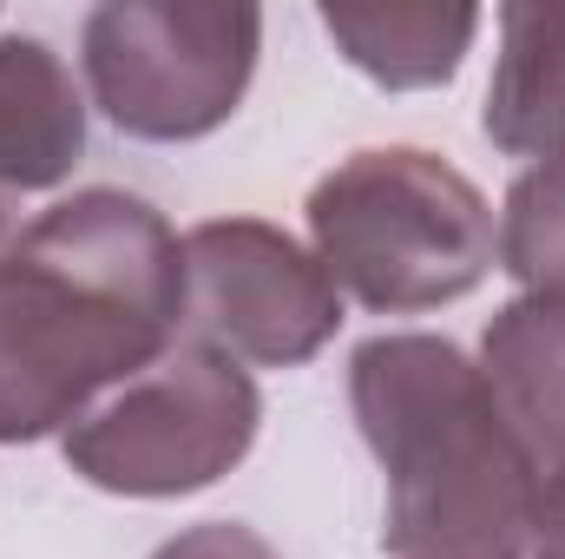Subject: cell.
Returning a JSON list of instances; mask_svg holds the SVG:
<instances>
[{"instance_id":"cell-1","label":"cell","mask_w":565,"mask_h":559,"mask_svg":"<svg viewBox=\"0 0 565 559\" xmlns=\"http://www.w3.org/2000/svg\"><path fill=\"white\" fill-rule=\"evenodd\" d=\"M184 342V238L93 184L0 244V441L66 434Z\"/></svg>"},{"instance_id":"cell-2","label":"cell","mask_w":565,"mask_h":559,"mask_svg":"<svg viewBox=\"0 0 565 559\" xmlns=\"http://www.w3.org/2000/svg\"><path fill=\"white\" fill-rule=\"evenodd\" d=\"M349 402L388 481V559H526L540 461L500 415L480 362L447 336H369L349 356Z\"/></svg>"},{"instance_id":"cell-3","label":"cell","mask_w":565,"mask_h":559,"mask_svg":"<svg viewBox=\"0 0 565 559\" xmlns=\"http://www.w3.org/2000/svg\"><path fill=\"white\" fill-rule=\"evenodd\" d=\"M309 244L342 296L382 316L440 309L480 289L500 251L480 184L422 145H375L316 178Z\"/></svg>"},{"instance_id":"cell-4","label":"cell","mask_w":565,"mask_h":559,"mask_svg":"<svg viewBox=\"0 0 565 559\" xmlns=\"http://www.w3.org/2000/svg\"><path fill=\"white\" fill-rule=\"evenodd\" d=\"M264 13L244 0H106L79 27L93 106L151 145L217 133L257 73Z\"/></svg>"},{"instance_id":"cell-5","label":"cell","mask_w":565,"mask_h":559,"mask_svg":"<svg viewBox=\"0 0 565 559\" xmlns=\"http://www.w3.org/2000/svg\"><path fill=\"white\" fill-rule=\"evenodd\" d=\"M264 395L244 362L204 342H178L113 402L66 428V467L99 494L178 500L217 487L257 441Z\"/></svg>"},{"instance_id":"cell-6","label":"cell","mask_w":565,"mask_h":559,"mask_svg":"<svg viewBox=\"0 0 565 559\" xmlns=\"http://www.w3.org/2000/svg\"><path fill=\"white\" fill-rule=\"evenodd\" d=\"M342 329V289L289 231L211 218L184 238V342L231 362L296 369Z\"/></svg>"},{"instance_id":"cell-7","label":"cell","mask_w":565,"mask_h":559,"mask_svg":"<svg viewBox=\"0 0 565 559\" xmlns=\"http://www.w3.org/2000/svg\"><path fill=\"white\" fill-rule=\"evenodd\" d=\"M79 158L86 99L73 86V66L33 33H0V244L13 198L66 184Z\"/></svg>"},{"instance_id":"cell-8","label":"cell","mask_w":565,"mask_h":559,"mask_svg":"<svg viewBox=\"0 0 565 559\" xmlns=\"http://www.w3.org/2000/svg\"><path fill=\"white\" fill-rule=\"evenodd\" d=\"M322 27L335 40V53L369 73L388 93H422L447 86L460 73V60L473 53L480 33V7L467 0H329Z\"/></svg>"},{"instance_id":"cell-9","label":"cell","mask_w":565,"mask_h":559,"mask_svg":"<svg viewBox=\"0 0 565 559\" xmlns=\"http://www.w3.org/2000/svg\"><path fill=\"white\" fill-rule=\"evenodd\" d=\"M480 376L540 461V474L565 467V296H513L493 309L480 336Z\"/></svg>"},{"instance_id":"cell-10","label":"cell","mask_w":565,"mask_h":559,"mask_svg":"<svg viewBox=\"0 0 565 559\" xmlns=\"http://www.w3.org/2000/svg\"><path fill=\"white\" fill-rule=\"evenodd\" d=\"M487 139L507 158H546L565 145V7H540V0L500 7Z\"/></svg>"},{"instance_id":"cell-11","label":"cell","mask_w":565,"mask_h":559,"mask_svg":"<svg viewBox=\"0 0 565 559\" xmlns=\"http://www.w3.org/2000/svg\"><path fill=\"white\" fill-rule=\"evenodd\" d=\"M493 244L500 271L526 296H565V145L513 178Z\"/></svg>"},{"instance_id":"cell-12","label":"cell","mask_w":565,"mask_h":559,"mask_svg":"<svg viewBox=\"0 0 565 559\" xmlns=\"http://www.w3.org/2000/svg\"><path fill=\"white\" fill-rule=\"evenodd\" d=\"M151 559H282V553L237 520H204V527H184L178 540H164Z\"/></svg>"},{"instance_id":"cell-13","label":"cell","mask_w":565,"mask_h":559,"mask_svg":"<svg viewBox=\"0 0 565 559\" xmlns=\"http://www.w3.org/2000/svg\"><path fill=\"white\" fill-rule=\"evenodd\" d=\"M533 559H565V467L540 481V514H533Z\"/></svg>"}]
</instances>
